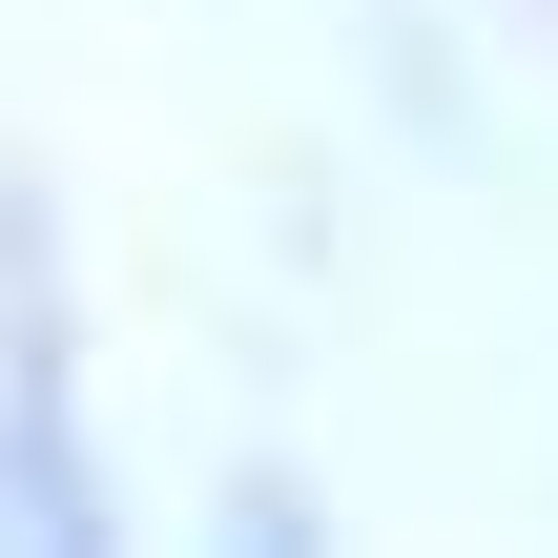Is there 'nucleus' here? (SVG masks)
<instances>
[{
    "label": "nucleus",
    "instance_id": "nucleus-1",
    "mask_svg": "<svg viewBox=\"0 0 558 558\" xmlns=\"http://www.w3.org/2000/svg\"><path fill=\"white\" fill-rule=\"evenodd\" d=\"M0 538H124V497H104V456H83V414H62V311H41V269H0Z\"/></svg>",
    "mask_w": 558,
    "mask_h": 558
}]
</instances>
